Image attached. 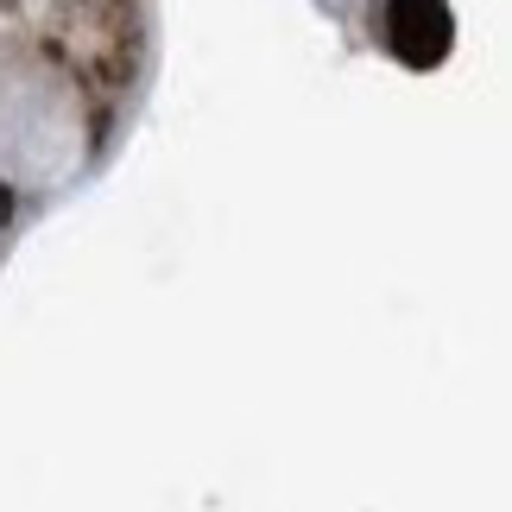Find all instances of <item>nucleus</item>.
Returning a JSON list of instances; mask_svg holds the SVG:
<instances>
[{"label": "nucleus", "instance_id": "f257e3e1", "mask_svg": "<svg viewBox=\"0 0 512 512\" xmlns=\"http://www.w3.org/2000/svg\"><path fill=\"white\" fill-rule=\"evenodd\" d=\"M386 45L405 70H437L456 45L449 0H386Z\"/></svg>", "mask_w": 512, "mask_h": 512}]
</instances>
